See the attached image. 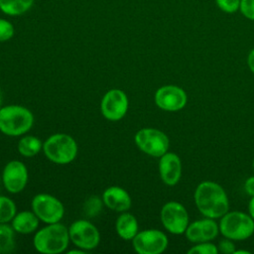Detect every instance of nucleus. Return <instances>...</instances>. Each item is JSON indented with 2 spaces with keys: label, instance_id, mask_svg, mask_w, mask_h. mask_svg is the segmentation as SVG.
Here are the masks:
<instances>
[{
  "label": "nucleus",
  "instance_id": "1",
  "mask_svg": "<svg viewBox=\"0 0 254 254\" xmlns=\"http://www.w3.org/2000/svg\"><path fill=\"white\" fill-rule=\"evenodd\" d=\"M197 209L206 217H222L229 207L227 195L221 186L214 182H201L194 191Z\"/></svg>",
  "mask_w": 254,
  "mask_h": 254
},
{
  "label": "nucleus",
  "instance_id": "2",
  "mask_svg": "<svg viewBox=\"0 0 254 254\" xmlns=\"http://www.w3.org/2000/svg\"><path fill=\"white\" fill-rule=\"evenodd\" d=\"M68 229L62 223H49L34 236L35 249L43 254H59L66 250L69 243Z\"/></svg>",
  "mask_w": 254,
  "mask_h": 254
},
{
  "label": "nucleus",
  "instance_id": "3",
  "mask_svg": "<svg viewBox=\"0 0 254 254\" xmlns=\"http://www.w3.org/2000/svg\"><path fill=\"white\" fill-rule=\"evenodd\" d=\"M34 124V115L21 105H6L0 108V131L7 136L26 134Z\"/></svg>",
  "mask_w": 254,
  "mask_h": 254
},
{
  "label": "nucleus",
  "instance_id": "4",
  "mask_svg": "<svg viewBox=\"0 0 254 254\" xmlns=\"http://www.w3.org/2000/svg\"><path fill=\"white\" fill-rule=\"evenodd\" d=\"M46 157L53 163L65 165L71 163L77 155V144L68 134L56 133L43 143Z\"/></svg>",
  "mask_w": 254,
  "mask_h": 254
},
{
  "label": "nucleus",
  "instance_id": "5",
  "mask_svg": "<svg viewBox=\"0 0 254 254\" xmlns=\"http://www.w3.org/2000/svg\"><path fill=\"white\" fill-rule=\"evenodd\" d=\"M219 230L230 240H244L254 232V219L241 211H227L220 220Z\"/></svg>",
  "mask_w": 254,
  "mask_h": 254
},
{
  "label": "nucleus",
  "instance_id": "6",
  "mask_svg": "<svg viewBox=\"0 0 254 254\" xmlns=\"http://www.w3.org/2000/svg\"><path fill=\"white\" fill-rule=\"evenodd\" d=\"M135 144L145 154L160 158L167 153L170 141L168 136L155 128H142L134 137Z\"/></svg>",
  "mask_w": 254,
  "mask_h": 254
},
{
  "label": "nucleus",
  "instance_id": "7",
  "mask_svg": "<svg viewBox=\"0 0 254 254\" xmlns=\"http://www.w3.org/2000/svg\"><path fill=\"white\" fill-rule=\"evenodd\" d=\"M31 206L38 218L46 224L60 222L64 214L62 201L49 193L36 194L32 199Z\"/></svg>",
  "mask_w": 254,
  "mask_h": 254
},
{
  "label": "nucleus",
  "instance_id": "8",
  "mask_svg": "<svg viewBox=\"0 0 254 254\" xmlns=\"http://www.w3.org/2000/svg\"><path fill=\"white\" fill-rule=\"evenodd\" d=\"M70 241L84 251L96 248L100 242V234L95 225L88 220L78 219L68 227Z\"/></svg>",
  "mask_w": 254,
  "mask_h": 254
},
{
  "label": "nucleus",
  "instance_id": "9",
  "mask_svg": "<svg viewBox=\"0 0 254 254\" xmlns=\"http://www.w3.org/2000/svg\"><path fill=\"white\" fill-rule=\"evenodd\" d=\"M134 250L139 254H160L168 246L166 234L158 229L138 231L132 239Z\"/></svg>",
  "mask_w": 254,
  "mask_h": 254
},
{
  "label": "nucleus",
  "instance_id": "10",
  "mask_svg": "<svg viewBox=\"0 0 254 254\" xmlns=\"http://www.w3.org/2000/svg\"><path fill=\"white\" fill-rule=\"evenodd\" d=\"M161 221L169 232L182 234L189 225V215L182 203L169 201L161 209Z\"/></svg>",
  "mask_w": 254,
  "mask_h": 254
},
{
  "label": "nucleus",
  "instance_id": "11",
  "mask_svg": "<svg viewBox=\"0 0 254 254\" xmlns=\"http://www.w3.org/2000/svg\"><path fill=\"white\" fill-rule=\"evenodd\" d=\"M128 97L126 93L118 88L108 90L102 97L100 103L101 113L109 121H119L127 113Z\"/></svg>",
  "mask_w": 254,
  "mask_h": 254
},
{
  "label": "nucleus",
  "instance_id": "12",
  "mask_svg": "<svg viewBox=\"0 0 254 254\" xmlns=\"http://www.w3.org/2000/svg\"><path fill=\"white\" fill-rule=\"evenodd\" d=\"M4 188L11 193L22 191L28 183V170L21 161L13 160L6 164L2 173Z\"/></svg>",
  "mask_w": 254,
  "mask_h": 254
},
{
  "label": "nucleus",
  "instance_id": "13",
  "mask_svg": "<svg viewBox=\"0 0 254 254\" xmlns=\"http://www.w3.org/2000/svg\"><path fill=\"white\" fill-rule=\"evenodd\" d=\"M187 93L177 85H164L155 93L156 105L166 111H178L187 103Z\"/></svg>",
  "mask_w": 254,
  "mask_h": 254
},
{
  "label": "nucleus",
  "instance_id": "14",
  "mask_svg": "<svg viewBox=\"0 0 254 254\" xmlns=\"http://www.w3.org/2000/svg\"><path fill=\"white\" fill-rule=\"evenodd\" d=\"M159 173L162 181L168 186H175L182 176V162L175 153H165L160 157Z\"/></svg>",
  "mask_w": 254,
  "mask_h": 254
},
{
  "label": "nucleus",
  "instance_id": "15",
  "mask_svg": "<svg viewBox=\"0 0 254 254\" xmlns=\"http://www.w3.org/2000/svg\"><path fill=\"white\" fill-rule=\"evenodd\" d=\"M103 204L108 208L117 211H127L132 204L131 196L123 188L120 187H109L102 193Z\"/></svg>",
  "mask_w": 254,
  "mask_h": 254
},
{
  "label": "nucleus",
  "instance_id": "16",
  "mask_svg": "<svg viewBox=\"0 0 254 254\" xmlns=\"http://www.w3.org/2000/svg\"><path fill=\"white\" fill-rule=\"evenodd\" d=\"M40 219L34 211L23 210L17 212L12 219V227L20 234H30L37 230Z\"/></svg>",
  "mask_w": 254,
  "mask_h": 254
},
{
  "label": "nucleus",
  "instance_id": "17",
  "mask_svg": "<svg viewBox=\"0 0 254 254\" xmlns=\"http://www.w3.org/2000/svg\"><path fill=\"white\" fill-rule=\"evenodd\" d=\"M117 234L123 240H132L138 233V221L136 217L129 212H121L115 222Z\"/></svg>",
  "mask_w": 254,
  "mask_h": 254
},
{
  "label": "nucleus",
  "instance_id": "18",
  "mask_svg": "<svg viewBox=\"0 0 254 254\" xmlns=\"http://www.w3.org/2000/svg\"><path fill=\"white\" fill-rule=\"evenodd\" d=\"M35 0H0V10L8 16H20L28 12Z\"/></svg>",
  "mask_w": 254,
  "mask_h": 254
},
{
  "label": "nucleus",
  "instance_id": "19",
  "mask_svg": "<svg viewBox=\"0 0 254 254\" xmlns=\"http://www.w3.org/2000/svg\"><path fill=\"white\" fill-rule=\"evenodd\" d=\"M18 152L27 158H31L39 154L43 149V142L36 136L26 135L23 136L18 142Z\"/></svg>",
  "mask_w": 254,
  "mask_h": 254
},
{
  "label": "nucleus",
  "instance_id": "20",
  "mask_svg": "<svg viewBox=\"0 0 254 254\" xmlns=\"http://www.w3.org/2000/svg\"><path fill=\"white\" fill-rule=\"evenodd\" d=\"M15 249V230L12 225L0 223V253L8 254Z\"/></svg>",
  "mask_w": 254,
  "mask_h": 254
},
{
  "label": "nucleus",
  "instance_id": "21",
  "mask_svg": "<svg viewBox=\"0 0 254 254\" xmlns=\"http://www.w3.org/2000/svg\"><path fill=\"white\" fill-rule=\"evenodd\" d=\"M17 213L15 202L4 195H0V223H8L12 221Z\"/></svg>",
  "mask_w": 254,
  "mask_h": 254
},
{
  "label": "nucleus",
  "instance_id": "22",
  "mask_svg": "<svg viewBox=\"0 0 254 254\" xmlns=\"http://www.w3.org/2000/svg\"><path fill=\"white\" fill-rule=\"evenodd\" d=\"M199 224H200V232H201L202 242L210 241L216 237L219 227L212 220V218L208 217L205 219H201V220H199Z\"/></svg>",
  "mask_w": 254,
  "mask_h": 254
},
{
  "label": "nucleus",
  "instance_id": "23",
  "mask_svg": "<svg viewBox=\"0 0 254 254\" xmlns=\"http://www.w3.org/2000/svg\"><path fill=\"white\" fill-rule=\"evenodd\" d=\"M102 204H103L102 198L100 199L98 196L92 195L84 203V207H83L84 212L86 213L87 216L93 217L97 215L98 212H100L102 208Z\"/></svg>",
  "mask_w": 254,
  "mask_h": 254
},
{
  "label": "nucleus",
  "instance_id": "24",
  "mask_svg": "<svg viewBox=\"0 0 254 254\" xmlns=\"http://www.w3.org/2000/svg\"><path fill=\"white\" fill-rule=\"evenodd\" d=\"M185 232H186V236H187L189 241L193 242V243H200V242H202L199 220L193 221L192 223L188 225V227H187Z\"/></svg>",
  "mask_w": 254,
  "mask_h": 254
},
{
  "label": "nucleus",
  "instance_id": "25",
  "mask_svg": "<svg viewBox=\"0 0 254 254\" xmlns=\"http://www.w3.org/2000/svg\"><path fill=\"white\" fill-rule=\"evenodd\" d=\"M188 253L189 254H217L218 249L214 244L206 241V242H200L197 245L193 246L188 251Z\"/></svg>",
  "mask_w": 254,
  "mask_h": 254
},
{
  "label": "nucleus",
  "instance_id": "26",
  "mask_svg": "<svg viewBox=\"0 0 254 254\" xmlns=\"http://www.w3.org/2000/svg\"><path fill=\"white\" fill-rule=\"evenodd\" d=\"M15 33V29L13 24L5 20L3 18H0V42H6L13 38Z\"/></svg>",
  "mask_w": 254,
  "mask_h": 254
},
{
  "label": "nucleus",
  "instance_id": "27",
  "mask_svg": "<svg viewBox=\"0 0 254 254\" xmlns=\"http://www.w3.org/2000/svg\"><path fill=\"white\" fill-rule=\"evenodd\" d=\"M241 0H215L217 7L228 14L235 13L240 8Z\"/></svg>",
  "mask_w": 254,
  "mask_h": 254
},
{
  "label": "nucleus",
  "instance_id": "28",
  "mask_svg": "<svg viewBox=\"0 0 254 254\" xmlns=\"http://www.w3.org/2000/svg\"><path fill=\"white\" fill-rule=\"evenodd\" d=\"M239 10L245 18L254 21V0H241Z\"/></svg>",
  "mask_w": 254,
  "mask_h": 254
},
{
  "label": "nucleus",
  "instance_id": "29",
  "mask_svg": "<svg viewBox=\"0 0 254 254\" xmlns=\"http://www.w3.org/2000/svg\"><path fill=\"white\" fill-rule=\"evenodd\" d=\"M218 252H221L223 254H233L235 252V246L230 239H223L219 242L217 246Z\"/></svg>",
  "mask_w": 254,
  "mask_h": 254
},
{
  "label": "nucleus",
  "instance_id": "30",
  "mask_svg": "<svg viewBox=\"0 0 254 254\" xmlns=\"http://www.w3.org/2000/svg\"><path fill=\"white\" fill-rule=\"evenodd\" d=\"M246 192L252 197L254 196V177H250L246 180L244 185Z\"/></svg>",
  "mask_w": 254,
  "mask_h": 254
},
{
  "label": "nucleus",
  "instance_id": "31",
  "mask_svg": "<svg viewBox=\"0 0 254 254\" xmlns=\"http://www.w3.org/2000/svg\"><path fill=\"white\" fill-rule=\"evenodd\" d=\"M247 63H248V66H249L250 70L254 73V49L249 53Z\"/></svg>",
  "mask_w": 254,
  "mask_h": 254
},
{
  "label": "nucleus",
  "instance_id": "32",
  "mask_svg": "<svg viewBox=\"0 0 254 254\" xmlns=\"http://www.w3.org/2000/svg\"><path fill=\"white\" fill-rule=\"evenodd\" d=\"M248 209H249V213H250L251 217L254 219V196H252V198L249 201Z\"/></svg>",
  "mask_w": 254,
  "mask_h": 254
},
{
  "label": "nucleus",
  "instance_id": "33",
  "mask_svg": "<svg viewBox=\"0 0 254 254\" xmlns=\"http://www.w3.org/2000/svg\"><path fill=\"white\" fill-rule=\"evenodd\" d=\"M67 253L68 254H73V253H77V254H84L85 253V251L83 250V249H81V248H78V249H71V250H68L67 251Z\"/></svg>",
  "mask_w": 254,
  "mask_h": 254
},
{
  "label": "nucleus",
  "instance_id": "34",
  "mask_svg": "<svg viewBox=\"0 0 254 254\" xmlns=\"http://www.w3.org/2000/svg\"><path fill=\"white\" fill-rule=\"evenodd\" d=\"M240 253H244V254H249L250 252L249 251H246V250H235V252L233 254H240Z\"/></svg>",
  "mask_w": 254,
  "mask_h": 254
},
{
  "label": "nucleus",
  "instance_id": "35",
  "mask_svg": "<svg viewBox=\"0 0 254 254\" xmlns=\"http://www.w3.org/2000/svg\"><path fill=\"white\" fill-rule=\"evenodd\" d=\"M2 101H3V97H2V92H1V90H0V108L2 107L1 105H2Z\"/></svg>",
  "mask_w": 254,
  "mask_h": 254
},
{
  "label": "nucleus",
  "instance_id": "36",
  "mask_svg": "<svg viewBox=\"0 0 254 254\" xmlns=\"http://www.w3.org/2000/svg\"><path fill=\"white\" fill-rule=\"evenodd\" d=\"M252 167H253V169H254V160H253V162H252Z\"/></svg>",
  "mask_w": 254,
  "mask_h": 254
}]
</instances>
